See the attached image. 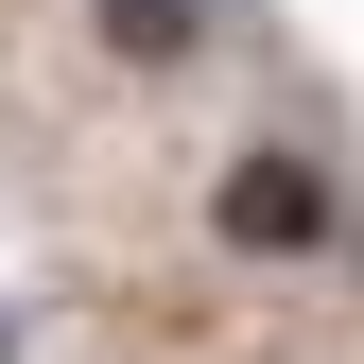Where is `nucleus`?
<instances>
[{
  "instance_id": "f257e3e1",
  "label": "nucleus",
  "mask_w": 364,
  "mask_h": 364,
  "mask_svg": "<svg viewBox=\"0 0 364 364\" xmlns=\"http://www.w3.org/2000/svg\"><path fill=\"white\" fill-rule=\"evenodd\" d=\"M208 225H225V243H260V260H312V243H330L347 208H330V173H312L295 139H260V156H243V173L208 191Z\"/></svg>"
},
{
  "instance_id": "f03ea898",
  "label": "nucleus",
  "mask_w": 364,
  "mask_h": 364,
  "mask_svg": "<svg viewBox=\"0 0 364 364\" xmlns=\"http://www.w3.org/2000/svg\"><path fill=\"white\" fill-rule=\"evenodd\" d=\"M87 35H105L122 70H191L208 53V0H87Z\"/></svg>"
}]
</instances>
